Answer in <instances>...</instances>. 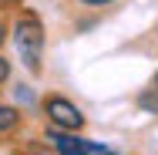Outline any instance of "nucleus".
<instances>
[{
  "label": "nucleus",
  "mask_w": 158,
  "mask_h": 155,
  "mask_svg": "<svg viewBox=\"0 0 158 155\" xmlns=\"http://www.w3.org/2000/svg\"><path fill=\"white\" fill-rule=\"evenodd\" d=\"M14 44H17V51H20V58L24 64L31 67V71H40V47H44V27H40V20H37V14H24L20 20H17V27H14Z\"/></svg>",
  "instance_id": "nucleus-1"
},
{
  "label": "nucleus",
  "mask_w": 158,
  "mask_h": 155,
  "mask_svg": "<svg viewBox=\"0 0 158 155\" xmlns=\"http://www.w3.org/2000/svg\"><path fill=\"white\" fill-rule=\"evenodd\" d=\"M47 115H51V122H54V125L71 128V131L84 125V115H81L67 98H57V94H54V98H47Z\"/></svg>",
  "instance_id": "nucleus-2"
},
{
  "label": "nucleus",
  "mask_w": 158,
  "mask_h": 155,
  "mask_svg": "<svg viewBox=\"0 0 158 155\" xmlns=\"http://www.w3.org/2000/svg\"><path fill=\"white\" fill-rule=\"evenodd\" d=\"M17 122H20L17 108H7V105H0V131H10V128H17Z\"/></svg>",
  "instance_id": "nucleus-3"
},
{
  "label": "nucleus",
  "mask_w": 158,
  "mask_h": 155,
  "mask_svg": "<svg viewBox=\"0 0 158 155\" xmlns=\"http://www.w3.org/2000/svg\"><path fill=\"white\" fill-rule=\"evenodd\" d=\"M141 108H148V111H158V94H141Z\"/></svg>",
  "instance_id": "nucleus-4"
},
{
  "label": "nucleus",
  "mask_w": 158,
  "mask_h": 155,
  "mask_svg": "<svg viewBox=\"0 0 158 155\" xmlns=\"http://www.w3.org/2000/svg\"><path fill=\"white\" fill-rule=\"evenodd\" d=\"M81 3H88V7H104V3H111V0H81Z\"/></svg>",
  "instance_id": "nucleus-5"
},
{
  "label": "nucleus",
  "mask_w": 158,
  "mask_h": 155,
  "mask_svg": "<svg viewBox=\"0 0 158 155\" xmlns=\"http://www.w3.org/2000/svg\"><path fill=\"white\" fill-rule=\"evenodd\" d=\"M7 71H10V67H7V61H3V58H0V81H3V78H7Z\"/></svg>",
  "instance_id": "nucleus-6"
},
{
  "label": "nucleus",
  "mask_w": 158,
  "mask_h": 155,
  "mask_svg": "<svg viewBox=\"0 0 158 155\" xmlns=\"http://www.w3.org/2000/svg\"><path fill=\"white\" fill-rule=\"evenodd\" d=\"M94 155H114V152H108V149H98V152Z\"/></svg>",
  "instance_id": "nucleus-7"
},
{
  "label": "nucleus",
  "mask_w": 158,
  "mask_h": 155,
  "mask_svg": "<svg viewBox=\"0 0 158 155\" xmlns=\"http://www.w3.org/2000/svg\"><path fill=\"white\" fill-rule=\"evenodd\" d=\"M0 41H3V27H0Z\"/></svg>",
  "instance_id": "nucleus-8"
},
{
  "label": "nucleus",
  "mask_w": 158,
  "mask_h": 155,
  "mask_svg": "<svg viewBox=\"0 0 158 155\" xmlns=\"http://www.w3.org/2000/svg\"><path fill=\"white\" fill-rule=\"evenodd\" d=\"M155 88H158V74H155Z\"/></svg>",
  "instance_id": "nucleus-9"
},
{
  "label": "nucleus",
  "mask_w": 158,
  "mask_h": 155,
  "mask_svg": "<svg viewBox=\"0 0 158 155\" xmlns=\"http://www.w3.org/2000/svg\"><path fill=\"white\" fill-rule=\"evenodd\" d=\"M3 3H14V0H3Z\"/></svg>",
  "instance_id": "nucleus-10"
}]
</instances>
